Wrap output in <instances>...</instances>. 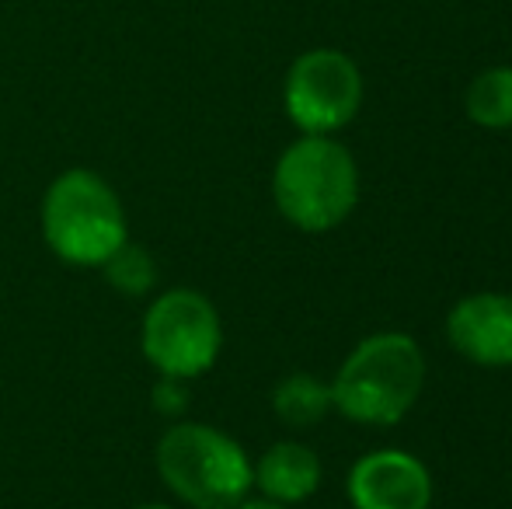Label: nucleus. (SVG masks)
Returning <instances> with one entry per match:
<instances>
[{"label":"nucleus","mask_w":512,"mask_h":509,"mask_svg":"<svg viewBox=\"0 0 512 509\" xmlns=\"http://www.w3.org/2000/svg\"><path fill=\"white\" fill-rule=\"evenodd\" d=\"M425 387V356L405 332L366 335L331 377V405L359 426H398Z\"/></svg>","instance_id":"f257e3e1"},{"label":"nucleus","mask_w":512,"mask_h":509,"mask_svg":"<svg viewBox=\"0 0 512 509\" xmlns=\"http://www.w3.org/2000/svg\"><path fill=\"white\" fill-rule=\"evenodd\" d=\"M276 210L304 234L342 227L359 206V164L335 136H300L272 171Z\"/></svg>","instance_id":"f03ea898"},{"label":"nucleus","mask_w":512,"mask_h":509,"mask_svg":"<svg viewBox=\"0 0 512 509\" xmlns=\"http://www.w3.org/2000/svg\"><path fill=\"white\" fill-rule=\"evenodd\" d=\"M39 224L49 252L74 269H102L129 241L119 192L88 168H70L49 182Z\"/></svg>","instance_id":"7ed1b4c3"},{"label":"nucleus","mask_w":512,"mask_h":509,"mask_svg":"<svg viewBox=\"0 0 512 509\" xmlns=\"http://www.w3.org/2000/svg\"><path fill=\"white\" fill-rule=\"evenodd\" d=\"M157 475L192 509H234L255 489L248 450L209 422H178L157 440Z\"/></svg>","instance_id":"20e7f679"},{"label":"nucleus","mask_w":512,"mask_h":509,"mask_svg":"<svg viewBox=\"0 0 512 509\" xmlns=\"http://www.w3.org/2000/svg\"><path fill=\"white\" fill-rule=\"evenodd\" d=\"M140 349L161 377L196 381L220 360V311L213 307V300L189 286L157 293L143 314Z\"/></svg>","instance_id":"39448f33"},{"label":"nucleus","mask_w":512,"mask_h":509,"mask_svg":"<svg viewBox=\"0 0 512 509\" xmlns=\"http://www.w3.org/2000/svg\"><path fill=\"white\" fill-rule=\"evenodd\" d=\"M283 105L300 133L331 136L359 116L363 74L342 49H307L286 70Z\"/></svg>","instance_id":"423d86ee"},{"label":"nucleus","mask_w":512,"mask_h":509,"mask_svg":"<svg viewBox=\"0 0 512 509\" xmlns=\"http://www.w3.org/2000/svg\"><path fill=\"white\" fill-rule=\"evenodd\" d=\"M345 492L356 509H429L432 475L408 450L380 447L352 464Z\"/></svg>","instance_id":"0eeeda50"},{"label":"nucleus","mask_w":512,"mask_h":509,"mask_svg":"<svg viewBox=\"0 0 512 509\" xmlns=\"http://www.w3.org/2000/svg\"><path fill=\"white\" fill-rule=\"evenodd\" d=\"M446 339L478 367H512V293L481 290L446 314Z\"/></svg>","instance_id":"6e6552de"},{"label":"nucleus","mask_w":512,"mask_h":509,"mask_svg":"<svg viewBox=\"0 0 512 509\" xmlns=\"http://www.w3.org/2000/svg\"><path fill=\"white\" fill-rule=\"evenodd\" d=\"M321 457L300 440H279L255 461V489L279 506H297L321 489Z\"/></svg>","instance_id":"1a4fd4ad"},{"label":"nucleus","mask_w":512,"mask_h":509,"mask_svg":"<svg viewBox=\"0 0 512 509\" xmlns=\"http://www.w3.org/2000/svg\"><path fill=\"white\" fill-rule=\"evenodd\" d=\"M331 384L310 374H290L272 391V412L290 429H310L331 412Z\"/></svg>","instance_id":"9d476101"},{"label":"nucleus","mask_w":512,"mask_h":509,"mask_svg":"<svg viewBox=\"0 0 512 509\" xmlns=\"http://www.w3.org/2000/svg\"><path fill=\"white\" fill-rule=\"evenodd\" d=\"M464 112L481 129H512V67H488L467 84Z\"/></svg>","instance_id":"9b49d317"},{"label":"nucleus","mask_w":512,"mask_h":509,"mask_svg":"<svg viewBox=\"0 0 512 509\" xmlns=\"http://www.w3.org/2000/svg\"><path fill=\"white\" fill-rule=\"evenodd\" d=\"M102 272H105L108 283H112L119 293H126V297H147V293L157 286L154 255H150L147 248L133 245V241H126L119 252L108 258L102 265Z\"/></svg>","instance_id":"f8f14e48"},{"label":"nucleus","mask_w":512,"mask_h":509,"mask_svg":"<svg viewBox=\"0 0 512 509\" xmlns=\"http://www.w3.org/2000/svg\"><path fill=\"white\" fill-rule=\"evenodd\" d=\"M189 381H178V377H161L154 387V405L161 415H178L185 405H189V391H185Z\"/></svg>","instance_id":"ddd939ff"},{"label":"nucleus","mask_w":512,"mask_h":509,"mask_svg":"<svg viewBox=\"0 0 512 509\" xmlns=\"http://www.w3.org/2000/svg\"><path fill=\"white\" fill-rule=\"evenodd\" d=\"M234 509H286V506H279V503H272V499H265V496H258V499H244V503H237Z\"/></svg>","instance_id":"4468645a"},{"label":"nucleus","mask_w":512,"mask_h":509,"mask_svg":"<svg viewBox=\"0 0 512 509\" xmlns=\"http://www.w3.org/2000/svg\"><path fill=\"white\" fill-rule=\"evenodd\" d=\"M133 509H175V506H168V503H143V506H133Z\"/></svg>","instance_id":"2eb2a0df"}]
</instances>
